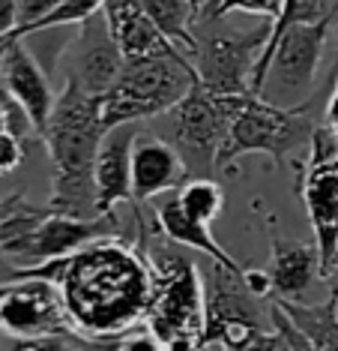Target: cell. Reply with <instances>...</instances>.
<instances>
[{
    "label": "cell",
    "instance_id": "cell-28",
    "mask_svg": "<svg viewBox=\"0 0 338 351\" xmlns=\"http://www.w3.org/2000/svg\"><path fill=\"white\" fill-rule=\"evenodd\" d=\"M66 0H21V25L18 27H34L45 15H51L57 6H63Z\"/></svg>",
    "mask_w": 338,
    "mask_h": 351
},
{
    "label": "cell",
    "instance_id": "cell-11",
    "mask_svg": "<svg viewBox=\"0 0 338 351\" xmlns=\"http://www.w3.org/2000/svg\"><path fill=\"white\" fill-rule=\"evenodd\" d=\"M117 228H120V219L114 213H111V217H96V219H78V217H66V213L51 210L6 255L24 270L39 267V265H45V261L66 258V255L102 241V237H120Z\"/></svg>",
    "mask_w": 338,
    "mask_h": 351
},
{
    "label": "cell",
    "instance_id": "cell-3",
    "mask_svg": "<svg viewBox=\"0 0 338 351\" xmlns=\"http://www.w3.org/2000/svg\"><path fill=\"white\" fill-rule=\"evenodd\" d=\"M198 73L186 54L126 60L114 87L102 97L105 132L123 123H138L147 117H162L174 111L195 90Z\"/></svg>",
    "mask_w": 338,
    "mask_h": 351
},
{
    "label": "cell",
    "instance_id": "cell-29",
    "mask_svg": "<svg viewBox=\"0 0 338 351\" xmlns=\"http://www.w3.org/2000/svg\"><path fill=\"white\" fill-rule=\"evenodd\" d=\"M117 351H162V342L153 337L147 327H138V330L126 333V337L117 342Z\"/></svg>",
    "mask_w": 338,
    "mask_h": 351
},
{
    "label": "cell",
    "instance_id": "cell-7",
    "mask_svg": "<svg viewBox=\"0 0 338 351\" xmlns=\"http://www.w3.org/2000/svg\"><path fill=\"white\" fill-rule=\"evenodd\" d=\"M246 97H216L198 84L180 106L165 114V141H171L174 150L183 156L189 178H213L219 171L216 162H219L222 141Z\"/></svg>",
    "mask_w": 338,
    "mask_h": 351
},
{
    "label": "cell",
    "instance_id": "cell-32",
    "mask_svg": "<svg viewBox=\"0 0 338 351\" xmlns=\"http://www.w3.org/2000/svg\"><path fill=\"white\" fill-rule=\"evenodd\" d=\"M24 279V267H18L15 261L6 255V250L0 246V285H10V282H18Z\"/></svg>",
    "mask_w": 338,
    "mask_h": 351
},
{
    "label": "cell",
    "instance_id": "cell-18",
    "mask_svg": "<svg viewBox=\"0 0 338 351\" xmlns=\"http://www.w3.org/2000/svg\"><path fill=\"white\" fill-rule=\"evenodd\" d=\"M267 274L272 279V300H302L309 285L320 279L317 246L285 241L272 231V258Z\"/></svg>",
    "mask_w": 338,
    "mask_h": 351
},
{
    "label": "cell",
    "instance_id": "cell-25",
    "mask_svg": "<svg viewBox=\"0 0 338 351\" xmlns=\"http://www.w3.org/2000/svg\"><path fill=\"white\" fill-rule=\"evenodd\" d=\"M270 315H272V327H276V330L281 333V339L287 342V351H317L315 342H311L300 327L285 315V309H281L278 303H270Z\"/></svg>",
    "mask_w": 338,
    "mask_h": 351
},
{
    "label": "cell",
    "instance_id": "cell-12",
    "mask_svg": "<svg viewBox=\"0 0 338 351\" xmlns=\"http://www.w3.org/2000/svg\"><path fill=\"white\" fill-rule=\"evenodd\" d=\"M123 63L126 60L117 49L114 36H111L105 12L78 25V39L75 49H72V63L66 73L69 82H75L90 97H105L120 78V73H123Z\"/></svg>",
    "mask_w": 338,
    "mask_h": 351
},
{
    "label": "cell",
    "instance_id": "cell-26",
    "mask_svg": "<svg viewBox=\"0 0 338 351\" xmlns=\"http://www.w3.org/2000/svg\"><path fill=\"white\" fill-rule=\"evenodd\" d=\"M24 162V138H18L15 132L0 135V178L12 174Z\"/></svg>",
    "mask_w": 338,
    "mask_h": 351
},
{
    "label": "cell",
    "instance_id": "cell-35",
    "mask_svg": "<svg viewBox=\"0 0 338 351\" xmlns=\"http://www.w3.org/2000/svg\"><path fill=\"white\" fill-rule=\"evenodd\" d=\"M324 282L329 285L326 300H329V303H335V306H338V255H335V261H333V267H329V274H326Z\"/></svg>",
    "mask_w": 338,
    "mask_h": 351
},
{
    "label": "cell",
    "instance_id": "cell-4",
    "mask_svg": "<svg viewBox=\"0 0 338 351\" xmlns=\"http://www.w3.org/2000/svg\"><path fill=\"white\" fill-rule=\"evenodd\" d=\"M317 126L320 123L311 114V102L302 108H278L248 93L228 126L216 165L233 169V162L248 154H267L276 165H285L294 150L311 145Z\"/></svg>",
    "mask_w": 338,
    "mask_h": 351
},
{
    "label": "cell",
    "instance_id": "cell-2",
    "mask_svg": "<svg viewBox=\"0 0 338 351\" xmlns=\"http://www.w3.org/2000/svg\"><path fill=\"white\" fill-rule=\"evenodd\" d=\"M105 138L102 97H90L75 82L54 102L51 121L42 132V145L51 159V195L48 207L66 217L96 219V156Z\"/></svg>",
    "mask_w": 338,
    "mask_h": 351
},
{
    "label": "cell",
    "instance_id": "cell-1",
    "mask_svg": "<svg viewBox=\"0 0 338 351\" xmlns=\"http://www.w3.org/2000/svg\"><path fill=\"white\" fill-rule=\"evenodd\" d=\"M24 274L57 285L72 333L81 342H120L147 322L153 265L147 252L123 237H102L66 258L27 267Z\"/></svg>",
    "mask_w": 338,
    "mask_h": 351
},
{
    "label": "cell",
    "instance_id": "cell-9",
    "mask_svg": "<svg viewBox=\"0 0 338 351\" xmlns=\"http://www.w3.org/2000/svg\"><path fill=\"white\" fill-rule=\"evenodd\" d=\"M207 289V322H204V348L219 346L243 348L261 333L272 330V315L263 318V303L246 289L243 274L228 270L213 261V274Z\"/></svg>",
    "mask_w": 338,
    "mask_h": 351
},
{
    "label": "cell",
    "instance_id": "cell-33",
    "mask_svg": "<svg viewBox=\"0 0 338 351\" xmlns=\"http://www.w3.org/2000/svg\"><path fill=\"white\" fill-rule=\"evenodd\" d=\"M15 43H24L21 30H12V34H0V97H3V66H6V54Z\"/></svg>",
    "mask_w": 338,
    "mask_h": 351
},
{
    "label": "cell",
    "instance_id": "cell-34",
    "mask_svg": "<svg viewBox=\"0 0 338 351\" xmlns=\"http://www.w3.org/2000/svg\"><path fill=\"white\" fill-rule=\"evenodd\" d=\"M324 126L333 132V138L338 141V87H333V97H329V106H326Z\"/></svg>",
    "mask_w": 338,
    "mask_h": 351
},
{
    "label": "cell",
    "instance_id": "cell-24",
    "mask_svg": "<svg viewBox=\"0 0 338 351\" xmlns=\"http://www.w3.org/2000/svg\"><path fill=\"white\" fill-rule=\"evenodd\" d=\"M281 6H285V0H222V3L216 6L210 21L224 19V15H231V12H252V15H263L267 21H276Z\"/></svg>",
    "mask_w": 338,
    "mask_h": 351
},
{
    "label": "cell",
    "instance_id": "cell-22",
    "mask_svg": "<svg viewBox=\"0 0 338 351\" xmlns=\"http://www.w3.org/2000/svg\"><path fill=\"white\" fill-rule=\"evenodd\" d=\"M174 195L186 217L200 226H213V219H219L224 210V189L213 178H189Z\"/></svg>",
    "mask_w": 338,
    "mask_h": 351
},
{
    "label": "cell",
    "instance_id": "cell-19",
    "mask_svg": "<svg viewBox=\"0 0 338 351\" xmlns=\"http://www.w3.org/2000/svg\"><path fill=\"white\" fill-rule=\"evenodd\" d=\"M156 226H159V231H162L168 241H174V243H180V246H189V250H198V252L210 255L216 265H222V267H228V270H237V274H243V270H246V267H239L237 258H231L228 250H224L219 241H216L210 226H200V222L186 217V210L180 207V202H177L174 193L156 207Z\"/></svg>",
    "mask_w": 338,
    "mask_h": 351
},
{
    "label": "cell",
    "instance_id": "cell-17",
    "mask_svg": "<svg viewBox=\"0 0 338 351\" xmlns=\"http://www.w3.org/2000/svg\"><path fill=\"white\" fill-rule=\"evenodd\" d=\"M102 12H105L111 36H114L123 60L162 58V54H186L156 27V21L147 15L141 0H108Z\"/></svg>",
    "mask_w": 338,
    "mask_h": 351
},
{
    "label": "cell",
    "instance_id": "cell-21",
    "mask_svg": "<svg viewBox=\"0 0 338 351\" xmlns=\"http://www.w3.org/2000/svg\"><path fill=\"white\" fill-rule=\"evenodd\" d=\"M141 3L150 19L156 21V27L189 58L192 45H195V30L192 27L200 19L198 0H141Z\"/></svg>",
    "mask_w": 338,
    "mask_h": 351
},
{
    "label": "cell",
    "instance_id": "cell-10",
    "mask_svg": "<svg viewBox=\"0 0 338 351\" xmlns=\"http://www.w3.org/2000/svg\"><path fill=\"white\" fill-rule=\"evenodd\" d=\"M0 333H10L12 339L75 337L60 289L51 279L27 274L18 282L0 285Z\"/></svg>",
    "mask_w": 338,
    "mask_h": 351
},
{
    "label": "cell",
    "instance_id": "cell-20",
    "mask_svg": "<svg viewBox=\"0 0 338 351\" xmlns=\"http://www.w3.org/2000/svg\"><path fill=\"white\" fill-rule=\"evenodd\" d=\"M285 315L315 342L317 351H338V313L335 303H302V300H272Z\"/></svg>",
    "mask_w": 338,
    "mask_h": 351
},
{
    "label": "cell",
    "instance_id": "cell-27",
    "mask_svg": "<svg viewBox=\"0 0 338 351\" xmlns=\"http://www.w3.org/2000/svg\"><path fill=\"white\" fill-rule=\"evenodd\" d=\"M10 351H84L75 337H39V339H15Z\"/></svg>",
    "mask_w": 338,
    "mask_h": 351
},
{
    "label": "cell",
    "instance_id": "cell-16",
    "mask_svg": "<svg viewBox=\"0 0 338 351\" xmlns=\"http://www.w3.org/2000/svg\"><path fill=\"white\" fill-rule=\"evenodd\" d=\"M189 180V169L171 141L156 132H138L132 150V204H144L156 195H171Z\"/></svg>",
    "mask_w": 338,
    "mask_h": 351
},
{
    "label": "cell",
    "instance_id": "cell-8",
    "mask_svg": "<svg viewBox=\"0 0 338 351\" xmlns=\"http://www.w3.org/2000/svg\"><path fill=\"white\" fill-rule=\"evenodd\" d=\"M270 25H257L255 30L243 34H195V45L189 51V60L198 73V82L204 90L216 97H246L252 90L257 60L263 54V45L270 39Z\"/></svg>",
    "mask_w": 338,
    "mask_h": 351
},
{
    "label": "cell",
    "instance_id": "cell-15",
    "mask_svg": "<svg viewBox=\"0 0 338 351\" xmlns=\"http://www.w3.org/2000/svg\"><path fill=\"white\" fill-rule=\"evenodd\" d=\"M138 123H123L105 132L96 156V217H111L117 204H132V150Z\"/></svg>",
    "mask_w": 338,
    "mask_h": 351
},
{
    "label": "cell",
    "instance_id": "cell-31",
    "mask_svg": "<svg viewBox=\"0 0 338 351\" xmlns=\"http://www.w3.org/2000/svg\"><path fill=\"white\" fill-rule=\"evenodd\" d=\"M21 25V0H0V34H12Z\"/></svg>",
    "mask_w": 338,
    "mask_h": 351
},
{
    "label": "cell",
    "instance_id": "cell-23",
    "mask_svg": "<svg viewBox=\"0 0 338 351\" xmlns=\"http://www.w3.org/2000/svg\"><path fill=\"white\" fill-rule=\"evenodd\" d=\"M335 6H338V0H285L278 19L270 25V39H267V45H263L261 60L267 58L272 49H276V43L281 39V34H285L287 27L317 25V21H324V19H333ZM261 60H257V63H261Z\"/></svg>",
    "mask_w": 338,
    "mask_h": 351
},
{
    "label": "cell",
    "instance_id": "cell-30",
    "mask_svg": "<svg viewBox=\"0 0 338 351\" xmlns=\"http://www.w3.org/2000/svg\"><path fill=\"white\" fill-rule=\"evenodd\" d=\"M228 351H287V342L281 339V333L272 327V330H267V333H261L257 339H252L248 346H243V348H228Z\"/></svg>",
    "mask_w": 338,
    "mask_h": 351
},
{
    "label": "cell",
    "instance_id": "cell-13",
    "mask_svg": "<svg viewBox=\"0 0 338 351\" xmlns=\"http://www.w3.org/2000/svg\"><path fill=\"white\" fill-rule=\"evenodd\" d=\"M302 202L320 252V279H326L338 255V159H309Z\"/></svg>",
    "mask_w": 338,
    "mask_h": 351
},
{
    "label": "cell",
    "instance_id": "cell-14",
    "mask_svg": "<svg viewBox=\"0 0 338 351\" xmlns=\"http://www.w3.org/2000/svg\"><path fill=\"white\" fill-rule=\"evenodd\" d=\"M3 97L21 111L24 117L34 126L36 138L42 141V132L54 111V97L51 90V78L42 69V63L34 58V51L24 43H15L10 54H6V66H3Z\"/></svg>",
    "mask_w": 338,
    "mask_h": 351
},
{
    "label": "cell",
    "instance_id": "cell-6",
    "mask_svg": "<svg viewBox=\"0 0 338 351\" xmlns=\"http://www.w3.org/2000/svg\"><path fill=\"white\" fill-rule=\"evenodd\" d=\"M153 265V294L144 327L159 342L192 337L204 342L207 322V289L198 267L177 252H162L150 258Z\"/></svg>",
    "mask_w": 338,
    "mask_h": 351
},
{
    "label": "cell",
    "instance_id": "cell-5",
    "mask_svg": "<svg viewBox=\"0 0 338 351\" xmlns=\"http://www.w3.org/2000/svg\"><path fill=\"white\" fill-rule=\"evenodd\" d=\"M329 27H333V19L287 27L276 49L257 63L252 82L255 97L278 108H302L315 102V75L326 49Z\"/></svg>",
    "mask_w": 338,
    "mask_h": 351
}]
</instances>
